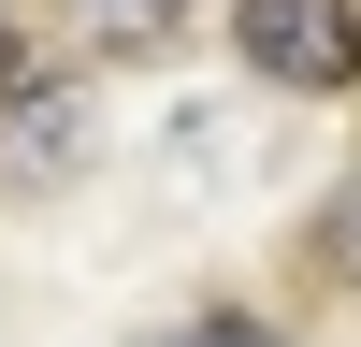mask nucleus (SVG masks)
I'll list each match as a JSON object with an SVG mask.
<instances>
[{
	"label": "nucleus",
	"mask_w": 361,
	"mask_h": 347,
	"mask_svg": "<svg viewBox=\"0 0 361 347\" xmlns=\"http://www.w3.org/2000/svg\"><path fill=\"white\" fill-rule=\"evenodd\" d=\"M231 44L289 102H347L361 87V0H231Z\"/></svg>",
	"instance_id": "f257e3e1"
},
{
	"label": "nucleus",
	"mask_w": 361,
	"mask_h": 347,
	"mask_svg": "<svg viewBox=\"0 0 361 347\" xmlns=\"http://www.w3.org/2000/svg\"><path fill=\"white\" fill-rule=\"evenodd\" d=\"M87 145H102V116H87L73 73H15L0 87V188H73Z\"/></svg>",
	"instance_id": "f03ea898"
},
{
	"label": "nucleus",
	"mask_w": 361,
	"mask_h": 347,
	"mask_svg": "<svg viewBox=\"0 0 361 347\" xmlns=\"http://www.w3.org/2000/svg\"><path fill=\"white\" fill-rule=\"evenodd\" d=\"M73 29H87L102 58H159L173 29H188V0H73Z\"/></svg>",
	"instance_id": "7ed1b4c3"
},
{
	"label": "nucleus",
	"mask_w": 361,
	"mask_h": 347,
	"mask_svg": "<svg viewBox=\"0 0 361 347\" xmlns=\"http://www.w3.org/2000/svg\"><path fill=\"white\" fill-rule=\"evenodd\" d=\"M145 347H289V333H275L260 304H188V318H159Z\"/></svg>",
	"instance_id": "20e7f679"
},
{
	"label": "nucleus",
	"mask_w": 361,
	"mask_h": 347,
	"mask_svg": "<svg viewBox=\"0 0 361 347\" xmlns=\"http://www.w3.org/2000/svg\"><path fill=\"white\" fill-rule=\"evenodd\" d=\"M304 275H333V289H361V174L333 202H318V231H304Z\"/></svg>",
	"instance_id": "39448f33"
},
{
	"label": "nucleus",
	"mask_w": 361,
	"mask_h": 347,
	"mask_svg": "<svg viewBox=\"0 0 361 347\" xmlns=\"http://www.w3.org/2000/svg\"><path fill=\"white\" fill-rule=\"evenodd\" d=\"M15 73H29V44H15V15H0V87H15Z\"/></svg>",
	"instance_id": "423d86ee"
}]
</instances>
